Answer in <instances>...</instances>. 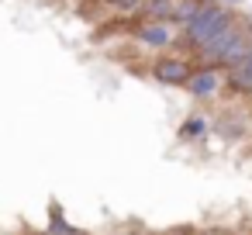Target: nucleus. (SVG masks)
<instances>
[{
  "instance_id": "obj_1",
  "label": "nucleus",
  "mask_w": 252,
  "mask_h": 235,
  "mask_svg": "<svg viewBox=\"0 0 252 235\" xmlns=\"http://www.w3.org/2000/svg\"><path fill=\"white\" fill-rule=\"evenodd\" d=\"M224 28H231V14H228V7H218V4H204L183 21V32H187V42L193 45V49H200V45H207L214 35H221Z\"/></svg>"
},
{
  "instance_id": "obj_2",
  "label": "nucleus",
  "mask_w": 252,
  "mask_h": 235,
  "mask_svg": "<svg viewBox=\"0 0 252 235\" xmlns=\"http://www.w3.org/2000/svg\"><path fill=\"white\" fill-rule=\"evenodd\" d=\"M249 45H252V42H249V38H245V35L231 25V28H224L221 35H214L207 45H200V56H204V59H211V63L235 66V63L249 52Z\"/></svg>"
},
{
  "instance_id": "obj_3",
  "label": "nucleus",
  "mask_w": 252,
  "mask_h": 235,
  "mask_svg": "<svg viewBox=\"0 0 252 235\" xmlns=\"http://www.w3.org/2000/svg\"><path fill=\"white\" fill-rule=\"evenodd\" d=\"M152 73H156L159 83H187V76H190V69L180 59H162V63L152 66Z\"/></svg>"
},
{
  "instance_id": "obj_4",
  "label": "nucleus",
  "mask_w": 252,
  "mask_h": 235,
  "mask_svg": "<svg viewBox=\"0 0 252 235\" xmlns=\"http://www.w3.org/2000/svg\"><path fill=\"white\" fill-rule=\"evenodd\" d=\"M187 87H190V94H193V97H211V94L218 90V73L200 69V73L187 76Z\"/></svg>"
},
{
  "instance_id": "obj_5",
  "label": "nucleus",
  "mask_w": 252,
  "mask_h": 235,
  "mask_svg": "<svg viewBox=\"0 0 252 235\" xmlns=\"http://www.w3.org/2000/svg\"><path fill=\"white\" fill-rule=\"evenodd\" d=\"M231 83L238 87V90H245V94H252V45H249V52L231 66Z\"/></svg>"
},
{
  "instance_id": "obj_6",
  "label": "nucleus",
  "mask_w": 252,
  "mask_h": 235,
  "mask_svg": "<svg viewBox=\"0 0 252 235\" xmlns=\"http://www.w3.org/2000/svg\"><path fill=\"white\" fill-rule=\"evenodd\" d=\"M138 42L149 45V49H166V45L173 42V35H169L166 25H145V28L138 32Z\"/></svg>"
},
{
  "instance_id": "obj_7",
  "label": "nucleus",
  "mask_w": 252,
  "mask_h": 235,
  "mask_svg": "<svg viewBox=\"0 0 252 235\" xmlns=\"http://www.w3.org/2000/svg\"><path fill=\"white\" fill-rule=\"evenodd\" d=\"M49 232H52V235H80V232H76L73 225H66V221H63V211H59V207H52V221H49Z\"/></svg>"
},
{
  "instance_id": "obj_8",
  "label": "nucleus",
  "mask_w": 252,
  "mask_h": 235,
  "mask_svg": "<svg viewBox=\"0 0 252 235\" xmlns=\"http://www.w3.org/2000/svg\"><path fill=\"white\" fill-rule=\"evenodd\" d=\"M207 132V121L204 118H187L183 121V138H200Z\"/></svg>"
},
{
  "instance_id": "obj_9",
  "label": "nucleus",
  "mask_w": 252,
  "mask_h": 235,
  "mask_svg": "<svg viewBox=\"0 0 252 235\" xmlns=\"http://www.w3.org/2000/svg\"><path fill=\"white\" fill-rule=\"evenodd\" d=\"M149 14H152V18L173 14V0H149Z\"/></svg>"
},
{
  "instance_id": "obj_10",
  "label": "nucleus",
  "mask_w": 252,
  "mask_h": 235,
  "mask_svg": "<svg viewBox=\"0 0 252 235\" xmlns=\"http://www.w3.org/2000/svg\"><path fill=\"white\" fill-rule=\"evenodd\" d=\"M114 7H118V11H138L142 0H114Z\"/></svg>"
},
{
  "instance_id": "obj_11",
  "label": "nucleus",
  "mask_w": 252,
  "mask_h": 235,
  "mask_svg": "<svg viewBox=\"0 0 252 235\" xmlns=\"http://www.w3.org/2000/svg\"><path fill=\"white\" fill-rule=\"evenodd\" d=\"M224 4H242V0H224Z\"/></svg>"
}]
</instances>
